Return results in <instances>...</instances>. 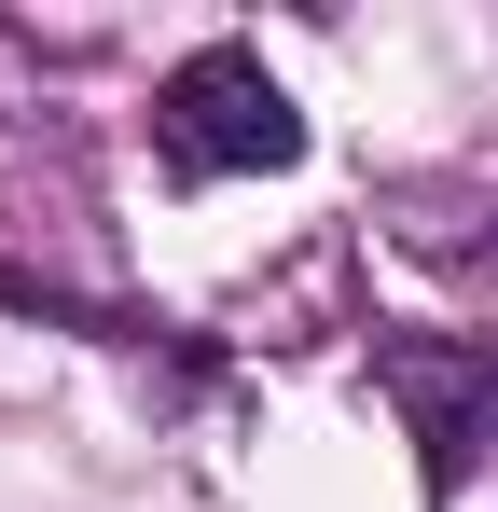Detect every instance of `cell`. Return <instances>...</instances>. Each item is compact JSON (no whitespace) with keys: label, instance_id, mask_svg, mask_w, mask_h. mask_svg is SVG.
<instances>
[{"label":"cell","instance_id":"obj_1","mask_svg":"<svg viewBox=\"0 0 498 512\" xmlns=\"http://www.w3.org/2000/svg\"><path fill=\"white\" fill-rule=\"evenodd\" d=\"M153 153L180 180H263V167L305 153V111H291V84L249 42H208V56H180L153 84Z\"/></svg>","mask_w":498,"mask_h":512},{"label":"cell","instance_id":"obj_2","mask_svg":"<svg viewBox=\"0 0 498 512\" xmlns=\"http://www.w3.org/2000/svg\"><path fill=\"white\" fill-rule=\"evenodd\" d=\"M374 388L429 443V485H471L498 457V346L485 333H374Z\"/></svg>","mask_w":498,"mask_h":512}]
</instances>
